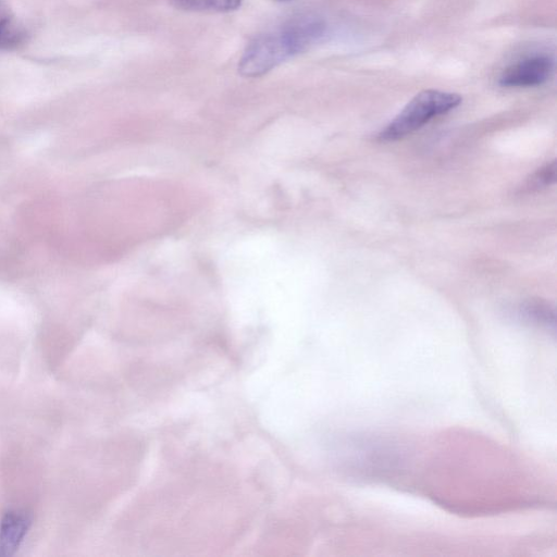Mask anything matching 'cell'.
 <instances>
[{"label": "cell", "mask_w": 557, "mask_h": 557, "mask_svg": "<svg viewBox=\"0 0 557 557\" xmlns=\"http://www.w3.org/2000/svg\"><path fill=\"white\" fill-rule=\"evenodd\" d=\"M556 180V162L546 164L544 168L537 171L535 181L537 184L549 185Z\"/></svg>", "instance_id": "obj_7"}, {"label": "cell", "mask_w": 557, "mask_h": 557, "mask_svg": "<svg viewBox=\"0 0 557 557\" xmlns=\"http://www.w3.org/2000/svg\"><path fill=\"white\" fill-rule=\"evenodd\" d=\"M324 33L325 24L319 17H295L276 32L260 35L250 41L239 60L238 71L246 77L261 76L310 48Z\"/></svg>", "instance_id": "obj_1"}, {"label": "cell", "mask_w": 557, "mask_h": 557, "mask_svg": "<svg viewBox=\"0 0 557 557\" xmlns=\"http://www.w3.org/2000/svg\"><path fill=\"white\" fill-rule=\"evenodd\" d=\"M30 520L23 511H9L0 524V555H10L26 534Z\"/></svg>", "instance_id": "obj_4"}, {"label": "cell", "mask_w": 557, "mask_h": 557, "mask_svg": "<svg viewBox=\"0 0 557 557\" xmlns=\"http://www.w3.org/2000/svg\"><path fill=\"white\" fill-rule=\"evenodd\" d=\"M176 9L190 12H227L239 7L242 0H169Z\"/></svg>", "instance_id": "obj_6"}, {"label": "cell", "mask_w": 557, "mask_h": 557, "mask_svg": "<svg viewBox=\"0 0 557 557\" xmlns=\"http://www.w3.org/2000/svg\"><path fill=\"white\" fill-rule=\"evenodd\" d=\"M276 1H286V0H276Z\"/></svg>", "instance_id": "obj_8"}, {"label": "cell", "mask_w": 557, "mask_h": 557, "mask_svg": "<svg viewBox=\"0 0 557 557\" xmlns=\"http://www.w3.org/2000/svg\"><path fill=\"white\" fill-rule=\"evenodd\" d=\"M462 98L455 92L426 89L417 94L380 133L384 141L400 139L422 127L432 119L460 104Z\"/></svg>", "instance_id": "obj_2"}, {"label": "cell", "mask_w": 557, "mask_h": 557, "mask_svg": "<svg viewBox=\"0 0 557 557\" xmlns=\"http://www.w3.org/2000/svg\"><path fill=\"white\" fill-rule=\"evenodd\" d=\"M22 29L14 13L4 0H0V49L15 46L22 39Z\"/></svg>", "instance_id": "obj_5"}, {"label": "cell", "mask_w": 557, "mask_h": 557, "mask_svg": "<svg viewBox=\"0 0 557 557\" xmlns=\"http://www.w3.org/2000/svg\"><path fill=\"white\" fill-rule=\"evenodd\" d=\"M554 59L547 54H533L507 66L499 76L504 87H535L546 83L553 75Z\"/></svg>", "instance_id": "obj_3"}]
</instances>
